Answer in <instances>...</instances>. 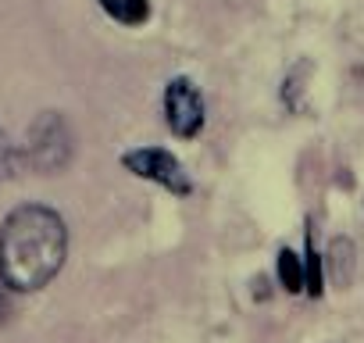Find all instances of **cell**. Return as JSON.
Returning <instances> with one entry per match:
<instances>
[{"label": "cell", "instance_id": "4", "mask_svg": "<svg viewBox=\"0 0 364 343\" xmlns=\"http://www.w3.org/2000/svg\"><path fill=\"white\" fill-rule=\"evenodd\" d=\"M161 107H164V125L182 136V139H193L200 136L208 115H204V97L197 90L193 79L186 75H175L164 83V97H161Z\"/></svg>", "mask_w": 364, "mask_h": 343}, {"label": "cell", "instance_id": "2", "mask_svg": "<svg viewBox=\"0 0 364 343\" xmlns=\"http://www.w3.org/2000/svg\"><path fill=\"white\" fill-rule=\"evenodd\" d=\"M72 157V132L61 111H43L26 136V161L40 176H54Z\"/></svg>", "mask_w": 364, "mask_h": 343}, {"label": "cell", "instance_id": "9", "mask_svg": "<svg viewBox=\"0 0 364 343\" xmlns=\"http://www.w3.org/2000/svg\"><path fill=\"white\" fill-rule=\"evenodd\" d=\"M15 172H18V150L8 139V132L0 129V179H11Z\"/></svg>", "mask_w": 364, "mask_h": 343}, {"label": "cell", "instance_id": "3", "mask_svg": "<svg viewBox=\"0 0 364 343\" xmlns=\"http://www.w3.org/2000/svg\"><path fill=\"white\" fill-rule=\"evenodd\" d=\"M122 164L125 172H132L136 179H146V183H157L161 190L175 194V197H190L193 194V183L186 176L182 161L164 150V147H132L122 154Z\"/></svg>", "mask_w": 364, "mask_h": 343}, {"label": "cell", "instance_id": "1", "mask_svg": "<svg viewBox=\"0 0 364 343\" xmlns=\"http://www.w3.org/2000/svg\"><path fill=\"white\" fill-rule=\"evenodd\" d=\"M65 218L43 204L15 208L0 226V279L18 293L43 290L65 265Z\"/></svg>", "mask_w": 364, "mask_h": 343}, {"label": "cell", "instance_id": "7", "mask_svg": "<svg viewBox=\"0 0 364 343\" xmlns=\"http://www.w3.org/2000/svg\"><path fill=\"white\" fill-rule=\"evenodd\" d=\"M279 283L286 293H304V258L289 247L279 250Z\"/></svg>", "mask_w": 364, "mask_h": 343}, {"label": "cell", "instance_id": "10", "mask_svg": "<svg viewBox=\"0 0 364 343\" xmlns=\"http://www.w3.org/2000/svg\"><path fill=\"white\" fill-rule=\"evenodd\" d=\"M8 293H11V286H8L4 279H0V325H4V322L11 318V297H8Z\"/></svg>", "mask_w": 364, "mask_h": 343}, {"label": "cell", "instance_id": "6", "mask_svg": "<svg viewBox=\"0 0 364 343\" xmlns=\"http://www.w3.org/2000/svg\"><path fill=\"white\" fill-rule=\"evenodd\" d=\"M97 4L104 8L107 19H114L118 26H129V29H136L150 19V0H97Z\"/></svg>", "mask_w": 364, "mask_h": 343}, {"label": "cell", "instance_id": "8", "mask_svg": "<svg viewBox=\"0 0 364 343\" xmlns=\"http://www.w3.org/2000/svg\"><path fill=\"white\" fill-rule=\"evenodd\" d=\"M304 290L311 297H321L325 293V275H321V258L314 250V240L307 233V250H304Z\"/></svg>", "mask_w": 364, "mask_h": 343}, {"label": "cell", "instance_id": "5", "mask_svg": "<svg viewBox=\"0 0 364 343\" xmlns=\"http://www.w3.org/2000/svg\"><path fill=\"white\" fill-rule=\"evenodd\" d=\"M325 268H328V279L336 286H350L353 279V243L346 236H336L328 243V254H325Z\"/></svg>", "mask_w": 364, "mask_h": 343}]
</instances>
